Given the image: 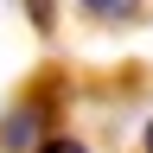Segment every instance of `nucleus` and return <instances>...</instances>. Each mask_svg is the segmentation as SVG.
I'll return each mask as SVG.
<instances>
[{"mask_svg": "<svg viewBox=\"0 0 153 153\" xmlns=\"http://www.w3.org/2000/svg\"><path fill=\"white\" fill-rule=\"evenodd\" d=\"M147 153H153V121H147Z\"/></svg>", "mask_w": 153, "mask_h": 153, "instance_id": "nucleus-4", "label": "nucleus"}, {"mask_svg": "<svg viewBox=\"0 0 153 153\" xmlns=\"http://www.w3.org/2000/svg\"><path fill=\"white\" fill-rule=\"evenodd\" d=\"M32 128H38V115H32V108H26V115H7L0 140H7V147H26V140H32Z\"/></svg>", "mask_w": 153, "mask_h": 153, "instance_id": "nucleus-1", "label": "nucleus"}, {"mask_svg": "<svg viewBox=\"0 0 153 153\" xmlns=\"http://www.w3.org/2000/svg\"><path fill=\"white\" fill-rule=\"evenodd\" d=\"M76 7H83V13H96V19H128L140 0H76Z\"/></svg>", "mask_w": 153, "mask_h": 153, "instance_id": "nucleus-2", "label": "nucleus"}, {"mask_svg": "<svg viewBox=\"0 0 153 153\" xmlns=\"http://www.w3.org/2000/svg\"><path fill=\"white\" fill-rule=\"evenodd\" d=\"M38 153H89V147H83V140H70V134H64V140H45Z\"/></svg>", "mask_w": 153, "mask_h": 153, "instance_id": "nucleus-3", "label": "nucleus"}]
</instances>
